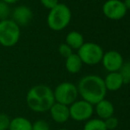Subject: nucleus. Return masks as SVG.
I'll return each instance as SVG.
<instances>
[{"label": "nucleus", "mask_w": 130, "mask_h": 130, "mask_svg": "<svg viewBox=\"0 0 130 130\" xmlns=\"http://www.w3.org/2000/svg\"><path fill=\"white\" fill-rule=\"evenodd\" d=\"M3 2H5V3H6L7 5H13V4H15V3H17L19 0H2Z\"/></svg>", "instance_id": "obj_25"}, {"label": "nucleus", "mask_w": 130, "mask_h": 130, "mask_svg": "<svg viewBox=\"0 0 130 130\" xmlns=\"http://www.w3.org/2000/svg\"><path fill=\"white\" fill-rule=\"evenodd\" d=\"M122 78L124 80V84H127L130 82V62L124 63L121 66L120 69L119 70Z\"/></svg>", "instance_id": "obj_18"}, {"label": "nucleus", "mask_w": 130, "mask_h": 130, "mask_svg": "<svg viewBox=\"0 0 130 130\" xmlns=\"http://www.w3.org/2000/svg\"><path fill=\"white\" fill-rule=\"evenodd\" d=\"M72 19V12L67 5L58 3L49 10L47 15V25L52 30L61 31L69 25Z\"/></svg>", "instance_id": "obj_3"}, {"label": "nucleus", "mask_w": 130, "mask_h": 130, "mask_svg": "<svg viewBox=\"0 0 130 130\" xmlns=\"http://www.w3.org/2000/svg\"><path fill=\"white\" fill-rule=\"evenodd\" d=\"M32 130H51V127L46 120H38L32 123Z\"/></svg>", "instance_id": "obj_20"}, {"label": "nucleus", "mask_w": 130, "mask_h": 130, "mask_svg": "<svg viewBox=\"0 0 130 130\" xmlns=\"http://www.w3.org/2000/svg\"><path fill=\"white\" fill-rule=\"evenodd\" d=\"M55 102L65 105H71L78 98V89L74 84L71 82H62L58 84L53 91Z\"/></svg>", "instance_id": "obj_6"}, {"label": "nucleus", "mask_w": 130, "mask_h": 130, "mask_svg": "<svg viewBox=\"0 0 130 130\" xmlns=\"http://www.w3.org/2000/svg\"><path fill=\"white\" fill-rule=\"evenodd\" d=\"M21 38V27L12 19L0 21V45L4 47H12Z\"/></svg>", "instance_id": "obj_4"}, {"label": "nucleus", "mask_w": 130, "mask_h": 130, "mask_svg": "<svg viewBox=\"0 0 130 130\" xmlns=\"http://www.w3.org/2000/svg\"><path fill=\"white\" fill-rule=\"evenodd\" d=\"M33 19V12L27 5H19L12 13V20L20 27L28 25Z\"/></svg>", "instance_id": "obj_10"}, {"label": "nucleus", "mask_w": 130, "mask_h": 130, "mask_svg": "<svg viewBox=\"0 0 130 130\" xmlns=\"http://www.w3.org/2000/svg\"><path fill=\"white\" fill-rule=\"evenodd\" d=\"M11 14V10L9 5L0 0V21L8 19V16Z\"/></svg>", "instance_id": "obj_19"}, {"label": "nucleus", "mask_w": 130, "mask_h": 130, "mask_svg": "<svg viewBox=\"0 0 130 130\" xmlns=\"http://www.w3.org/2000/svg\"><path fill=\"white\" fill-rule=\"evenodd\" d=\"M104 124H105V127H106V129L107 130L115 129L119 125L118 119L115 118V117H113V116L106 119V120H104Z\"/></svg>", "instance_id": "obj_23"}, {"label": "nucleus", "mask_w": 130, "mask_h": 130, "mask_svg": "<svg viewBox=\"0 0 130 130\" xmlns=\"http://www.w3.org/2000/svg\"><path fill=\"white\" fill-rule=\"evenodd\" d=\"M11 120L5 113H0V130H8Z\"/></svg>", "instance_id": "obj_22"}, {"label": "nucleus", "mask_w": 130, "mask_h": 130, "mask_svg": "<svg viewBox=\"0 0 130 130\" xmlns=\"http://www.w3.org/2000/svg\"><path fill=\"white\" fill-rule=\"evenodd\" d=\"M102 10L104 16L112 21L122 19L127 11L121 0H107L103 5Z\"/></svg>", "instance_id": "obj_8"}, {"label": "nucleus", "mask_w": 130, "mask_h": 130, "mask_svg": "<svg viewBox=\"0 0 130 130\" xmlns=\"http://www.w3.org/2000/svg\"><path fill=\"white\" fill-rule=\"evenodd\" d=\"M124 5H125L127 10H130V0H124L123 1Z\"/></svg>", "instance_id": "obj_26"}, {"label": "nucleus", "mask_w": 130, "mask_h": 130, "mask_svg": "<svg viewBox=\"0 0 130 130\" xmlns=\"http://www.w3.org/2000/svg\"><path fill=\"white\" fill-rule=\"evenodd\" d=\"M40 3L43 7L51 10L53 7L56 6L59 2H58V0H40Z\"/></svg>", "instance_id": "obj_24"}, {"label": "nucleus", "mask_w": 130, "mask_h": 130, "mask_svg": "<svg viewBox=\"0 0 130 130\" xmlns=\"http://www.w3.org/2000/svg\"><path fill=\"white\" fill-rule=\"evenodd\" d=\"M66 44L68 45L74 50H78L80 46L84 44V38L82 33L73 30L70 31L66 37Z\"/></svg>", "instance_id": "obj_15"}, {"label": "nucleus", "mask_w": 130, "mask_h": 130, "mask_svg": "<svg viewBox=\"0 0 130 130\" xmlns=\"http://www.w3.org/2000/svg\"><path fill=\"white\" fill-rule=\"evenodd\" d=\"M58 53H59V54L62 57H64L66 59V58H67L73 54V49L66 43H63L58 46Z\"/></svg>", "instance_id": "obj_21"}, {"label": "nucleus", "mask_w": 130, "mask_h": 130, "mask_svg": "<svg viewBox=\"0 0 130 130\" xmlns=\"http://www.w3.org/2000/svg\"><path fill=\"white\" fill-rule=\"evenodd\" d=\"M8 130H32V123L24 117H15L11 120Z\"/></svg>", "instance_id": "obj_16"}, {"label": "nucleus", "mask_w": 130, "mask_h": 130, "mask_svg": "<svg viewBox=\"0 0 130 130\" xmlns=\"http://www.w3.org/2000/svg\"><path fill=\"white\" fill-rule=\"evenodd\" d=\"M26 102L29 109L35 112L50 111L55 102L53 90L49 86L43 84L34 86L27 91Z\"/></svg>", "instance_id": "obj_2"}, {"label": "nucleus", "mask_w": 130, "mask_h": 130, "mask_svg": "<svg viewBox=\"0 0 130 130\" xmlns=\"http://www.w3.org/2000/svg\"><path fill=\"white\" fill-rule=\"evenodd\" d=\"M95 111L98 115V119L101 120H106L110 117L113 116L114 114V106L110 101L106 100L105 98L98 102L95 104Z\"/></svg>", "instance_id": "obj_13"}, {"label": "nucleus", "mask_w": 130, "mask_h": 130, "mask_svg": "<svg viewBox=\"0 0 130 130\" xmlns=\"http://www.w3.org/2000/svg\"><path fill=\"white\" fill-rule=\"evenodd\" d=\"M49 111L51 113L52 119L56 123H65L70 119L69 106L65 105V104L55 102Z\"/></svg>", "instance_id": "obj_11"}, {"label": "nucleus", "mask_w": 130, "mask_h": 130, "mask_svg": "<svg viewBox=\"0 0 130 130\" xmlns=\"http://www.w3.org/2000/svg\"><path fill=\"white\" fill-rule=\"evenodd\" d=\"M83 130H107L104 121L101 119H89L84 124Z\"/></svg>", "instance_id": "obj_17"}, {"label": "nucleus", "mask_w": 130, "mask_h": 130, "mask_svg": "<svg viewBox=\"0 0 130 130\" xmlns=\"http://www.w3.org/2000/svg\"><path fill=\"white\" fill-rule=\"evenodd\" d=\"M70 118L75 121H87L94 113V107L84 100H76L69 105Z\"/></svg>", "instance_id": "obj_7"}, {"label": "nucleus", "mask_w": 130, "mask_h": 130, "mask_svg": "<svg viewBox=\"0 0 130 130\" xmlns=\"http://www.w3.org/2000/svg\"><path fill=\"white\" fill-rule=\"evenodd\" d=\"M78 93L82 100L92 105L105 98L106 90L104 78L98 75H87L79 81Z\"/></svg>", "instance_id": "obj_1"}, {"label": "nucleus", "mask_w": 130, "mask_h": 130, "mask_svg": "<svg viewBox=\"0 0 130 130\" xmlns=\"http://www.w3.org/2000/svg\"><path fill=\"white\" fill-rule=\"evenodd\" d=\"M77 54L82 63L93 66L101 63L104 50L99 45L94 42H84L83 45L78 49Z\"/></svg>", "instance_id": "obj_5"}, {"label": "nucleus", "mask_w": 130, "mask_h": 130, "mask_svg": "<svg viewBox=\"0 0 130 130\" xmlns=\"http://www.w3.org/2000/svg\"><path fill=\"white\" fill-rule=\"evenodd\" d=\"M58 130H69V129H67V128H59V129H58Z\"/></svg>", "instance_id": "obj_27"}, {"label": "nucleus", "mask_w": 130, "mask_h": 130, "mask_svg": "<svg viewBox=\"0 0 130 130\" xmlns=\"http://www.w3.org/2000/svg\"><path fill=\"white\" fill-rule=\"evenodd\" d=\"M101 63L108 72H114L120 69L124 63V59L118 51L111 50L104 53Z\"/></svg>", "instance_id": "obj_9"}, {"label": "nucleus", "mask_w": 130, "mask_h": 130, "mask_svg": "<svg viewBox=\"0 0 130 130\" xmlns=\"http://www.w3.org/2000/svg\"><path fill=\"white\" fill-rule=\"evenodd\" d=\"M104 81L106 90L112 91V92L120 89L124 85V80L119 71L109 72L104 78Z\"/></svg>", "instance_id": "obj_12"}, {"label": "nucleus", "mask_w": 130, "mask_h": 130, "mask_svg": "<svg viewBox=\"0 0 130 130\" xmlns=\"http://www.w3.org/2000/svg\"><path fill=\"white\" fill-rule=\"evenodd\" d=\"M82 62L80 60V58L79 57L77 54L73 53L70 56H68L67 58H66V69L71 74H76L79 71L82 69Z\"/></svg>", "instance_id": "obj_14"}]
</instances>
